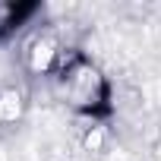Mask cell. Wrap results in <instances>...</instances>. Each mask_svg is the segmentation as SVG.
I'll return each mask as SVG.
<instances>
[{"label":"cell","mask_w":161,"mask_h":161,"mask_svg":"<svg viewBox=\"0 0 161 161\" xmlns=\"http://www.w3.org/2000/svg\"><path fill=\"white\" fill-rule=\"evenodd\" d=\"M57 73H60L57 76V92H60V98L69 108L82 111V114H101V111H108L111 89H108V79L101 76V69L92 60L69 57V60L60 63Z\"/></svg>","instance_id":"cell-1"},{"label":"cell","mask_w":161,"mask_h":161,"mask_svg":"<svg viewBox=\"0 0 161 161\" xmlns=\"http://www.w3.org/2000/svg\"><path fill=\"white\" fill-rule=\"evenodd\" d=\"M25 114V95L19 89H3L0 92V126L19 123Z\"/></svg>","instance_id":"cell-3"},{"label":"cell","mask_w":161,"mask_h":161,"mask_svg":"<svg viewBox=\"0 0 161 161\" xmlns=\"http://www.w3.org/2000/svg\"><path fill=\"white\" fill-rule=\"evenodd\" d=\"M82 145H86V152H104V130L92 126V133L82 139Z\"/></svg>","instance_id":"cell-4"},{"label":"cell","mask_w":161,"mask_h":161,"mask_svg":"<svg viewBox=\"0 0 161 161\" xmlns=\"http://www.w3.org/2000/svg\"><path fill=\"white\" fill-rule=\"evenodd\" d=\"M63 63V44L54 32H38L32 35V41L25 44V69L32 76H47L54 69H60Z\"/></svg>","instance_id":"cell-2"},{"label":"cell","mask_w":161,"mask_h":161,"mask_svg":"<svg viewBox=\"0 0 161 161\" xmlns=\"http://www.w3.org/2000/svg\"><path fill=\"white\" fill-rule=\"evenodd\" d=\"M16 13H19V7H13V3H0V25H10V22L16 19Z\"/></svg>","instance_id":"cell-5"},{"label":"cell","mask_w":161,"mask_h":161,"mask_svg":"<svg viewBox=\"0 0 161 161\" xmlns=\"http://www.w3.org/2000/svg\"><path fill=\"white\" fill-rule=\"evenodd\" d=\"M0 161H10V155H7V152H3V148H0Z\"/></svg>","instance_id":"cell-6"}]
</instances>
